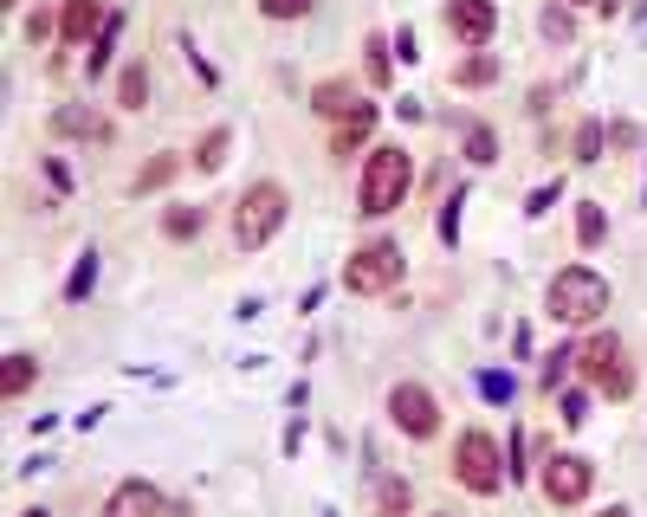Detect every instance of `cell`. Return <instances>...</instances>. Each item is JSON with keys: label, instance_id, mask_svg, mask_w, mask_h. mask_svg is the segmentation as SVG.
Listing matches in <instances>:
<instances>
[{"label": "cell", "instance_id": "obj_1", "mask_svg": "<svg viewBox=\"0 0 647 517\" xmlns=\"http://www.w3.org/2000/svg\"><path fill=\"white\" fill-rule=\"evenodd\" d=\"M408 187H415V162H408V149L402 143H382L370 149V162H363V182H356V214H395L402 201H408Z\"/></svg>", "mask_w": 647, "mask_h": 517}, {"label": "cell", "instance_id": "obj_2", "mask_svg": "<svg viewBox=\"0 0 647 517\" xmlns=\"http://www.w3.org/2000/svg\"><path fill=\"white\" fill-rule=\"evenodd\" d=\"M544 311H550V324H596L609 311V278L589 265H564L544 292Z\"/></svg>", "mask_w": 647, "mask_h": 517}, {"label": "cell", "instance_id": "obj_3", "mask_svg": "<svg viewBox=\"0 0 647 517\" xmlns=\"http://www.w3.org/2000/svg\"><path fill=\"white\" fill-rule=\"evenodd\" d=\"M285 214H292V194L279 182H253L233 201V246H240V253H260L272 233L285 226Z\"/></svg>", "mask_w": 647, "mask_h": 517}, {"label": "cell", "instance_id": "obj_4", "mask_svg": "<svg viewBox=\"0 0 647 517\" xmlns=\"http://www.w3.org/2000/svg\"><path fill=\"white\" fill-rule=\"evenodd\" d=\"M454 479L466 485V491H479V498H498L505 491V479H512V466H505V453H498V440L486 434V427H466L454 446Z\"/></svg>", "mask_w": 647, "mask_h": 517}, {"label": "cell", "instance_id": "obj_5", "mask_svg": "<svg viewBox=\"0 0 647 517\" xmlns=\"http://www.w3.org/2000/svg\"><path fill=\"white\" fill-rule=\"evenodd\" d=\"M402 246L395 240H370V246H356V253L343 258V292L350 297H382L388 285H402Z\"/></svg>", "mask_w": 647, "mask_h": 517}, {"label": "cell", "instance_id": "obj_6", "mask_svg": "<svg viewBox=\"0 0 647 517\" xmlns=\"http://www.w3.org/2000/svg\"><path fill=\"white\" fill-rule=\"evenodd\" d=\"M576 363L589 375V388L596 395H609V402H628L635 395V369H628V349H621V336H589L583 349H576Z\"/></svg>", "mask_w": 647, "mask_h": 517}, {"label": "cell", "instance_id": "obj_7", "mask_svg": "<svg viewBox=\"0 0 647 517\" xmlns=\"http://www.w3.org/2000/svg\"><path fill=\"white\" fill-rule=\"evenodd\" d=\"M388 420H395L408 440H434V434H441V402H434L421 382H395V388H388Z\"/></svg>", "mask_w": 647, "mask_h": 517}, {"label": "cell", "instance_id": "obj_8", "mask_svg": "<svg viewBox=\"0 0 647 517\" xmlns=\"http://www.w3.org/2000/svg\"><path fill=\"white\" fill-rule=\"evenodd\" d=\"M537 485H544L550 505H583V498L596 491V466H589L583 453H550L544 473H537Z\"/></svg>", "mask_w": 647, "mask_h": 517}, {"label": "cell", "instance_id": "obj_9", "mask_svg": "<svg viewBox=\"0 0 647 517\" xmlns=\"http://www.w3.org/2000/svg\"><path fill=\"white\" fill-rule=\"evenodd\" d=\"M441 20H447V33L454 39H466L473 52H486V39L498 33V0H447Z\"/></svg>", "mask_w": 647, "mask_h": 517}, {"label": "cell", "instance_id": "obj_10", "mask_svg": "<svg viewBox=\"0 0 647 517\" xmlns=\"http://www.w3.org/2000/svg\"><path fill=\"white\" fill-rule=\"evenodd\" d=\"M52 136H78V143H111L117 123L98 104H59L52 111Z\"/></svg>", "mask_w": 647, "mask_h": 517}, {"label": "cell", "instance_id": "obj_11", "mask_svg": "<svg viewBox=\"0 0 647 517\" xmlns=\"http://www.w3.org/2000/svg\"><path fill=\"white\" fill-rule=\"evenodd\" d=\"M104 27H111V0H65V7H59V33H65V45H91Z\"/></svg>", "mask_w": 647, "mask_h": 517}, {"label": "cell", "instance_id": "obj_12", "mask_svg": "<svg viewBox=\"0 0 647 517\" xmlns=\"http://www.w3.org/2000/svg\"><path fill=\"white\" fill-rule=\"evenodd\" d=\"M104 517H169V505H162V491H155L150 479H123L111 491Z\"/></svg>", "mask_w": 647, "mask_h": 517}, {"label": "cell", "instance_id": "obj_13", "mask_svg": "<svg viewBox=\"0 0 647 517\" xmlns=\"http://www.w3.org/2000/svg\"><path fill=\"white\" fill-rule=\"evenodd\" d=\"M370 130H376V104H356V111L337 123V136H331V155H350V149L370 143Z\"/></svg>", "mask_w": 647, "mask_h": 517}, {"label": "cell", "instance_id": "obj_14", "mask_svg": "<svg viewBox=\"0 0 647 517\" xmlns=\"http://www.w3.org/2000/svg\"><path fill=\"white\" fill-rule=\"evenodd\" d=\"M33 382H39V356L13 349V356H7V369H0V395H7V402H20V395H27Z\"/></svg>", "mask_w": 647, "mask_h": 517}, {"label": "cell", "instance_id": "obj_15", "mask_svg": "<svg viewBox=\"0 0 647 517\" xmlns=\"http://www.w3.org/2000/svg\"><path fill=\"white\" fill-rule=\"evenodd\" d=\"M356 104H363V98H356L343 78H331V84H317V91H311V111H317V116H337V123L356 111Z\"/></svg>", "mask_w": 647, "mask_h": 517}, {"label": "cell", "instance_id": "obj_16", "mask_svg": "<svg viewBox=\"0 0 647 517\" xmlns=\"http://www.w3.org/2000/svg\"><path fill=\"white\" fill-rule=\"evenodd\" d=\"M117 104H123V111H143V104H150V72H143V59L123 65V78H117Z\"/></svg>", "mask_w": 647, "mask_h": 517}, {"label": "cell", "instance_id": "obj_17", "mask_svg": "<svg viewBox=\"0 0 647 517\" xmlns=\"http://www.w3.org/2000/svg\"><path fill=\"white\" fill-rule=\"evenodd\" d=\"M493 78H498V52H473V59H459L454 65L459 91H479V84H493Z\"/></svg>", "mask_w": 647, "mask_h": 517}, {"label": "cell", "instance_id": "obj_18", "mask_svg": "<svg viewBox=\"0 0 647 517\" xmlns=\"http://www.w3.org/2000/svg\"><path fill=\"white\" fill-rule=\"evenodd\" d=\"M408 505H415L408 479H388V473H382L376 479V517H408Z\"/></svg>", "mask_w": 647, "mask_h": 517}, {"label": "cell", "instance_id": "obj_19", "mask_svg": "<svg viewBox=\"0 0 647 517\" xmlns=\"http://www.w3.org/2000/svg\"><path fill=\"white\" fill-rule=\"evenodd\" d=\"M609 240V214H603V201H583L576 207V246H603Z\"/></svg>", "mask_w": 647, "mask_h": 517}, {"label": "cell", "instance_id": "obj_20", "mask_svg": "<svg viewBox=\"0 0 647 517\" xmlns=\"http://www.w3.org/2000/svg\"><path fill=\"white\" fill-rule=\"evenodd\" d=\"M388 52H395V45H388L382 33L363 39V65H370V84H395V59H388Z\"/></svg>", "mask_w": 647, "mask_h": 517}, {"label": "cell", "instance_id": "obj_21", "mask_svg": "<svg viewBox=\"0 0 647 517\" xmlns=\"http://www.w3.org/2000/svg\"><path fill=\"white\" fill-rule=\"evenodd\" d=\"M228 149H233V130H208V136L194 143V169H201V175H214V169L228 162Z\"/></svg>", "mask_w": 647, "mask_h": 517}, {"label": "cell", "instance_id": "obj_22", "mask_svg": "<svg viewBox=\"0 0 647 517\" xmlns=\"http://www.w3.org/2000/svg\"><path fill=\"white\" fill-rule=\"evenodd\" d=\"M175 169H182V155H155L150 169H137L130 194H155V187H169V182H175Z\"/></svg>", "mask_w": 647, "mask_h": 517}, {"label": "cell", "instance_id": "obj_23", "mask_svg": "<svg viewBox=\"0 0 647 517\" xmlns=\"http://www.w3.org/2000/svg\"><path fill=\"white\" fill-rule=\"evenodd\" d=\"M201 226H208V207H169L162 214V233L169 240H201Z\"/></svg>", "mask_w": 647, "mask_h": 517}, {"label": "cell", "instance_id": "obj_24", "mask_svg": "<svg viewBox=\"0 0 647 517\" xmlns=\"http://www.w3.org/2000/svg\"><path fill=\"white\" fill-rule=\"evenodd\" d=\"M91 292H98V253H78L72 278H65V304H84Z\"/></svg>", "mask_w": 647, "mask_h": 517}, {"label": "cell", "instance_id": "obj_25", "mask_svg": "<svg viewBox=\"0 0 647 517\" xmlns=\"http://www.w3.org/2000/svg\"><path fill=\"white\" fill-rule=\"evenodd\" d=\"M466 162H473V169H493V162H498V136L486 130V123H473V130H466Z\"/></svg>", "mask_w": 647, "mask_h": 517}, {"label": "cell", "instance_id": "obj_26", "mask_svg": "<svg viewBox=\"0 0 647 517\" xmlns=\"http://www.w3.org/2000/svg\"><path fill=\"white\" fill-rule=\"evenodd\" d=\"M603 143H609V130L589 116V123H576V162L589 169V162H603Z\"/></svg>", "mask_w": 647, "mask_h": 517}, {"label": "cell", "instance_id": "obj_27", "mask_svg": "<svg viewBox=\"0 0 647 517\" xmlns=\"http://www.w3.org/2000/svg\"><path fill=\"white\" fill-rule=\"evenodd\" d=\"M537 27H544V39H557V45H570V39H576L570 7H544V13H537Z\"/></svg>", "mask_w": 647, "mask_h": 517}, {"label": "cell", "instance_id": "obj_28", "mask_svg": "<svg viewBox=\"0 0 647 517\" xmlns=\"http://www.w3.org/2000/svg\"><path fill=\"white\" fill-rule=\"evenodd\" d=\"M479 395H486V402H512V395H518L512 369H486V375H479Z\"/></svg>", "mask_w": 647, "mask_h": 517}, {"label": "cell", "instance_id": "obj_29", "mask_svg": "<svg viewBox=\"0 0 647 517\" xmlns=\"http://www.w3.org/2000/svg\"><path fill=\"white\" fill-rule=\"evenodd\" d=\"M570 363H576V349H550V356H544V388H550V395L564 388V375H570Z\"/></svg>", "mask_w": 647, "mask_h": 517}, {"label": "cell", "instance_id": "obj_30", "mask_svg": "<svg viewBox=\"0 0 647 517\" xmlns=\"http://www.w3.org/2000/svg\"><path fill=\"white\" fill-rule=\"evenodd\" d=\"M459 207H466V187H454V201L441 207V240H447V246L459 240Z\"/></svg>", "mask_w": 647, "mask_h": 517}, {"label": "cell", "instance_id": "obj_31", "mask_svg": "<svg viewBox=\"0 0 647 517\" xmlns=\"http://www.w3.org/2000/svg\"><path fill=\"white\" fill-rule=\"evenodd\" d=\"M557 414H564V427H583V420H589V395H583V388H570V395L557 402Z\"/></svg>", "mask_w": 647, "mask_h": 517}, {"label": "cell", "instance_id": "obj_32", "mask_svg": "<svg viewBox=\"0 0 647 517\" xmlns=\"http://www.w3.org/2000/svg\"><path fill=\"white\" fill-rule=\"evenodd\" d=\"M260 13H266V20H305L311 0H260Z\"/></svg>", "mask_w": 647, "mask_h": 517}, {"label": "cell", "instance_id": "obj_33", "mask_svg": "<svg viewBox=\"0 0 647 517\" xmlns=\"http://www.w3.org/2000/svg\"><path fill=\"white\" fill-rule=\"evenodd\" d=\"M557 201H564V182L537 187V194H532V207H525V214H532V221H544V214H550V207H557Z\"/></svg>", "mask_w": 647, "mask_h": 517}, {"label": "cell", "instance_id": "obj_34", "mask_svg": "<svg viewBox=\"0 0 647 517\" xmlns=\"http://www.w3.org/2000/svg\"><path fill=\"white\" fill-rule=\"evenodd\" d=\"M46 182L59 187V194H72V175H65V162H59V155H46Z\"/></svg>", "mask_w": 647, "mask_h": 517}, {"label": "cell", "instance_id": "obj_35", "mask_svg": "<svg viewBox=\"0 0 647 517\" xmlns=\"http://www.w3.org/2000/svg\"><path fill=\"white\" fill-rule=\"evenodd\" d=\"M388 45H395V52H402V65H415L421 52H415V33H408V27H402V33L388 39Z\"/></svg>", "mask_w": 647, "mask_h": 517}, {"label": "cell", "instance_id": "obj_36", "mask_svg": "<svg viewBox=\"0 0 647 517\" xmlns=\"http://www.w3.org/2000/svg\"><path fill=\"white\" fill-rule=\"evenodd\" d=\"M27 39H33V45H46V39H52V20H46V13H33V20H27Z\"/></svg>", "mask_w": 647, "mask_h": 517}, {"label": "cell", "instance_id": "obj_37", "mask_svg": "<svg viewBox=\"0 0 647 517\" xmlns=\"http://www.w3.org/2000/svg\"><path fill=\"white\" fill-rule=\"evenodd\" d=\"M596 517H635V511H628V505H609V511H596Z\"/></svg>", "mask_w": 647, "mask_h": 517}, {"label": "cell", "instance_id": "obj_38", "mask_svg": "<svg viewBox=\"0 0 647 517\" xmlns=\"http://www.w3.org/2000/svg\"><path fill=\"white\" fill-rule=\"evenodd\" d=\"M20 517H52V511H39V505H33V511H20Z\"/></svg>", "mask_w": 647, "mask_h": 517}, {"label": "cell", "instance_id": "obj_39", "mask_svg": "<svg viewBox=\"0 0 647 517\" xmlns=\"http://www.w3.org/2000/svg\"><path fill=\"white\" fill-rule=\"evenodd\" d=\"M615 7H621V0H603V13H615Z\"/></svg>", "mask_w": 647, "mask_h": 517}, {"label": "cell", "instance_id": "obj_40", "mask_svg": "<svg viewBox=\"0 0 647 517\" xmlns=\"http://www.w3.org/2000/svg\"><path fill=\"white\" fill-rule=\"evenodd\" d=\"M576 7H603V0H576Z\"/></svg>", "mask_w": 647, "mask_h": 517}, {"label": "cell", "instance_id": "obj_41", "mask_svg": "<svg viewBox=\"0 0 647 517\" xmlns=\"http://www.w3.org/2000/svg\"><path fill=\"white\" fill-rule=\"evenodd\" d=\"M0 7H20V0H0Z\"/></svg>", "mask_w": 647, "mask_h": 517}, {"label": "cell", "instance_id": "obj_42", "mask_svg": "<svg viewBox=\"0 0 647 517\" xmlns=\"http://www.w3.org/2000/svg\"><path fill=\"white\" fill-rule=\"evenodd\" d=\"M441 517H454V511H441Z\"/></svg>", "mask_w": 647, "mask_h": 517}]
</instances>
